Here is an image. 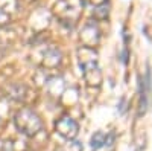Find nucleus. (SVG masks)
Wrapping results in <instances>:
<instances>
[{"instance_id":"nucleus-2","label":"nucleus","mask_w":152,"mask_h":151,"mask_svg":"<svg viewBox=\"0 0 152 151\" xmlns=\"http://www.w3.org/2000/svg\"><path fill=\"white\" fill-rule=\"evenodd\" d=\"M14 124H15V128L21 134L29 136V137L35 136L37 133H40L41 128H43V122H41L40 116L28 107H23L15 113Z\"/></svg>"},{"instance_id":"nucleus-6","label":"nucleus","mask_w":152,"mask_h":151,"mask_svg":"<svg viewBox=\"0 0 152 151\" xmlns=\"http://www.w3.org/2000/svg\"><path fill=\"white\" fill-rule=\"evenodd\" d=\"M9 14L8 12H5L3 9H0V26H3V24H6L8 21H9Z\"/></svg>"},{"instance_id":"nucleus-1","label":"nucleus","mask_w":152,"mask_h":151,"mask_svg":"<svg viewBox=\"0 0 152 151\" xmlns=\"http://www.w3.org/2000/svg\"><path fill=\"white\" fill-rule=\"evenodd\" d=\"M79 64L82 69V75L88 85H99L102 81V75L97 64V55L91 47L79 49Z\"/></svg>"},{"instance_id":"nucleus-5","label":"nucleus","mask_w":152,"mask_h":151,"mask_svg":"<svg viewBox=\"0 0 152 151\" xmlns=\"http://www.w3.org/2000/svg\"><path fill=\"white\" fill-rule=\"evenodd\" d=\"M113 136V134H111ZM110 136V137H111ZM110 137L105 134V133H102V131H97L93 137H91V148L93 150H99V148H102V147H105V145H111L110 144Z\"/></svg>"},{"instance_id":"nucleus-3","label":"nucleus","mask_w":152,"mask_h":151,"mask_svg":"<svg viewBox=\"0 0 152 151\" xmlns=\"http://www.w3.org/2000/svg\"><path fill=\"white\" fill-rule=\"evenodd\" d=\"M55 128H56V133L59 136H62L64 139L67 141H72L75 139L76 136H78V131H79V125L78 122H76L73 118L64 115V116H61L56 124H55Z\"/></svg>"},{"instance_id":"nucleus-4","label":"nucleus","mask_w":152,"mask_h":151,"mask_svg":"<svg viewBox=\"0 0 152 151\" xmlns=\"http://www.w3.org/2000/svg\"><path fill=\"white\" fill-rule=\"evenodd\" d=\"M140 85H138V92H140V110H138V116H142L146 113L148 110V105H149V101H148V96L151 93V72L148 70L146 72V77L138 80Z\"/></svg>"},{"instance_id":"nucleus-7","label":"nucleus","mask_w":152,"mask_h":151,"mask_svg":"<svg viewBox=\"0 0 152 151\" xmlns=\"http://www.w3.org/2000/svg\"><path fill=\"white\" fill-rule=\"evenodd\" d=\"M0 150H2V144H0Z\"/></svg>"}]
</instances>
